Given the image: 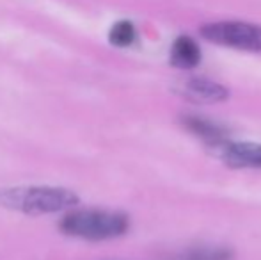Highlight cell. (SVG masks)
I'll return each mask as SVG.
<instances>
[{
    "mask_svg": "<svg viewBox=\"0 0 261 260\" xmlns=\"http://www.w3.org/2000/svg\"><path fill=\"white\" fill-rule=\"evenodd\" d=\"M172 260H233V251L224 246H194L179 251Z\"/></svg>",
    "mask_w": 261,
    "mask_h": 260,
    "instance_id": "8",
    "label": "cell"
},
{
    "mask_svg": "<svg viewBox=\"0 0 261 260\" xmlns=\"http://www.w3.org/2000/svg\"><path fill=\"white\" fill-rule=\"evenodd\" d=\"M201 61V50L197 43L189 36H179L171 49V63L176 68L181 69H192L199 64Z\"/></svg>",
    "mask_w": 261,
    "mask_h": 260,
    "instance_id": "6",
    "label": "cell"
},
{
    "mask_svg": "<svg viewBox=\"0 0 261 260\" xmlns=\"http://www.w3.org/2000/svg\"><path fill=\"white\" fill-rule=\"evenodd\" d=\"M109 39L112 45L116 46H130L134 45V41L137 39V31H135V25L128 20L117 21L109 32Z\"/></svg>",
    "mask_w": 261,
    "mask_h": 260,
    "instance_id": "9",
    "label": "cell"
},
{
    "mask_svg": "<svg viewBox=\"0 0 261 260\" xmlns=\"http://www.w3.org/2000/svg\"><path fill=\"white\" fill-rule=\"evenodd\" d=\"M79 203V196L62 187H7L0 189V207L23 214H52Z\"/></svg>",
    "mask_w": 261,
    "mask_h": 260,
    "instance_id": "1",
    "label": "cell"
},
{
    "mask_svg": "<svg viewBox=\"0 0 261 260\" xmlns=\"http://www.w3.org/2000/svg\"><path fill=\"white\" fill-rule=\"evenodd\" d=\"M130 221L121 212L98 210H75L61 221V230L66 235L79 237L86 241H107L116 239L126 233Z\"/></svg>",
    "mask_w": 261,
    "mask_h": 260,
    "instance_id": "2",
    "label": "cell"
},
{
    "mask_svg": "<svg viewBox=\"0 0 261 260\" xmlns=\"http://www.w3.org/2000/svg\"><path fill=\"white\" fill-rule=\"evenodd\" d=\"M208 150L213 157L222 160L229 168L238 170H259L261 168V145L258 143H245V141H229V139H220V141L210 143Z\"/></svg>",
    "mask_w": 261,
    "mask_h": 260,
    "instance_id": "4",
    "label": "cell"
},
{
    "mask_svg": "<svg viewBox=\"0 0 261 260\" xmlns=\"http://www.w3.org/2000/svg\"><path fill=\"white\" fill-rule=\"evenodd\" d=\"M178 93L183 94L187 100L199 102V104L224 102L229 97L227 87L210 79H204V77H187V79H183L178 86Z\"/></svg>",
    "mask_w": 261,
    "mask_h": 260,
    "instance_id": "5",
    "label": "cell"
},
{
    "mask_svg": "<svg viewBox=\"0 0 261 260\" xmlns=\"http://www.w3.org/2000/svg\"><path fill=\"white\" fill-rule=\"evenodd\" d=\"M204 39L215 45L229 49L245 50V52H261V25L247 21H213L201 27Z\"/></svg>",
    "mask_w": 261,
    "mask_h": 260,
    "instance_id": "3",
    "label": "cell"
},
{
    "mask_svg": "<svg viewBox=\"0 0 261 260\" xmlns=\"http://www.w3.org/2000/svg\"><path fill=\"white\" fill-rule=\"evenodd\" d=\"M183 127L190 132V134L197 135V137L204 139L208 143H215L220 139H227V130L224 125L215 123L208 118H201V116H185L181 120Z\"/></svg>",
    "mask_w": 261,
    "mask_h": 260,
    "instance_id": "7",
    "label": "cell"
}]
</instances>
